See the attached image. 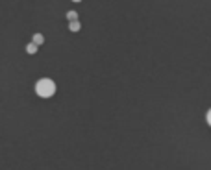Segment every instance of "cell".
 I'll use <instances>...</instances> for the list:
<instances>
[{
	"label": "cell",
	"mask_w": 211,
	"mask_h": 170,
	"mask_svg": "<svg viewBox=\"0 0 211 170\" xmlns=\"http://www.w3.org/2000/svg\"><path fill=\"white\" fill-rule=\"evenodd\" d=\"M35 92H37V96H41V98H50V96H54V92H56V83H54L50 78H41V80L35 83Z\"/></svg>",
	"instance_id": "6da1fadb"
},
{
	"label": "cell",
	"mask_w": 211,
	"mask_h": 170,
	"mask_svg": "<svg viewBox=\"0 0 211 170\" xmlns=\"http://www.w3.org/2000/svg\"><path fill=\"white\" fill-rule=\"evenodd\" d=\"M26 52H28V54H35V52H37V44H35V42L26 44Z\"/></svg>",
	"instance_id": "7a4b0ae2"
},
{
	"label": "cell",
	"mask_w": 211,
	"mask_h": 170,
	"mask_svg": "<svg viewBox=\"0 0 211 170\" xmlns=\"http://www.w3.org/2000/svg\"><path fill=\"white\" fill-rule=\"evenodd\" d=\"M33 42H35V44H43V42H44L43 33H35V35H33Z\"/></svg>",
	"instance_id": "3957f363"
},
{
	"label": "cell",
	"mask_w": 211,
	"mask_h": 170,
	"mask_svg": "<svg viewBox=\"0 0 211 170\" xmlns=\"http://www.w3.org/2000/svg\"><path fill=\"white\" fill-rule=\"evenodd\" d=\"M69 28H70L72 32H78V30H80V22H78V21H72V22H69Z\"/></svg>",
	"instance_id": "277c9868"
},
{
	"label": "cell",
	"mask_w": 211,
	"mask_h": 170,
	"mask_svg": "<svg viewBox=\"0 0 211 170\" xmlns=\"http://www.w3.org/2000/svg\"><path fill=\"white\" fill-rule=\"evenodd\" d=\"M67 19L72 22V21H78V15H76V11H69L67 13Z\"/></svg>",
	"instance_id": "5b68a950"
},
{
	"label": "cell",
	"mask_w": 211,
	"mask_h": 170,
	"mask_svg": "<svg viewBox=\"0 0 211 170\" xmlns=\"http://www.w3.org/2000/svg\"><path fill=\"white\" fill-rule=\"evenodd\" d=\"M206 120H208V124L211 126V109L208 111V115H206Z\"/></svg>",
	"instance_id": "8992f818"
},
{
	"label": "cell",
	"mask_w": 211,
	"mask_h": 170,
	"mask_svg": "<svg viewBox=\"0 0 211 170\" xmlns=\"http://www.w3.org/2000/svg\"><path fill=\"white\" fill-rule=\"evenodd\" d=\"M74 2H80V0H74Z\"/></svg>",
	"instance_id": "52a82bcc"
}]
</instances>
